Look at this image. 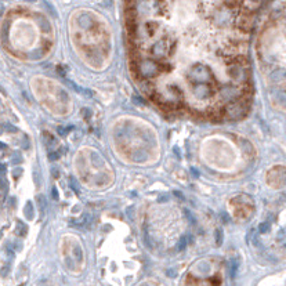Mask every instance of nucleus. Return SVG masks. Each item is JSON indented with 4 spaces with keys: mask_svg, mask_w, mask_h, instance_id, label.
<instances>
[{
    "mask_svg": "<svg viewBox=\"0 0 286 286\" xmlns=\"http://www.w3.org/2000/svg\"><path fill=\"white\" fill-rule=\"evenodd\" d=\"M75 254H76V257H78L79 261H82V260H83V252H82V249H80L79 246L75 249Z\"/></svg>",
    "mask_w": 286,
    "mask_h": 286,
    "instance_id": "f8f14e48",
    "label": "nucleus"
},
{
    "mask_svg": "<svg viewBox=\"0 0 286 286\" xmlns=\"http://www.w3.org/2000/svg\"><path fill=\"white\" fill-rule=\"evenodd\" d=\"M191 173H192V176H194V177H199V173H198V170L195 169V167L191 169Z\"/></svg>",
    "mask_w": 286,
    "mask_h": 286,
    "instance_id": "f3484780",
    "label": "nucleus"
},
{
    "mask_svg": "<svg viewBox=\"0 0 286 286\" xmlns=\"http://www.w3.org/2000/svg\"><path fill=\"white\" fill-rule=\"evenodd\" d=\"M17 234L20 236H24L25 234H27V225H24V224L21 223V221H18V228H17Z\"/></svg>",
    "mask_w": 286,
    "mask_h": 286,
    "instance_id": "39448f33",
    "label": "nucleus"
},
{
    "mask_svg": "<svg viewBox=\"0 0 286 286\" xmlns=\"http://www.w3.org/2000/svg\"><path fill=\"white\" fill-rule=\"evenodd\" d=\"M58 158H60L58 152H53V151H50L49 152V159L50 160H58Z\"/></svg>",
    "mask_w": 286,
    "mask_h": 286,
    "instance_id": "9b49d317",
    "label": "nucleus"
},
{
    "mask_svg": "<svg viewBox=\"0 0 286 286\" xmlns=\"http://www.w3.org/2000/svg\"><path fill=\"white\" fill-rule=\"evenodd\" d=\"M51 176H53L54 178H58L60 177V170L57 167H51Z\"/></svg>",
    "mask_w": 286,
    "mask_h": 286,
    "instance_id": "ddd939ff",
    "label": "nucleus"
},
{
    "mask_svg": "<svg viewBox=\"0 0 286 286\" xmlns=\"http://www.w3.org/2000/svg\"><path fill=\"white\" fill-rule=\"evenodd\" d=\"M36 202H37V205H39V207H40V211L41 213H44V207H46V205H47V201H46V198H44V195L43 194L37 195Z\"/></svg>",
    "mask_w": 286,
    "mask_h": 286,
    "instance_id": "f03ea898",
    "label": "nucleus"
},
{
    "mask_svg": "<svg viewBox=\"0 0 286 286\" xmlns=\"http://www.w3.org/2000/svg\"><path fill=\"white\" fill-rule=\"evenodd\" d=\"M216 243L218 246L223 243V232H221V230H216Z\"/></svg>",
    "mask_w": 286,
    "mask_h": 286,
    "instance_id": "1a4fd4ad",
    "label": "nucleus"
},
{
    "mask_svg": "<svg viewBox=\"0 0 286 286\" xmlns=\"http://www.w3.org/2000/svg\"><path fill=\"white\" fill-rule=\"evenodd\" d=\"M131 99H133V102L136 105H145V99L141 97V95H138V94H134Z\"/></svg>",
    "mask_w": 286,
    "mask_h": 286,
    "instance_id": "20e7f679",
    "label": "nucleus"
},
{
    "mask_svg": "<svg viewBox=\"0 0 286 286\" xmlns=\"http://www.w3.org/2000/svg\"><path fill=\"white\" fill-rule=\"evenodd\" d=\"M6 148V145H4V144H2V143H0V149H4Z\"/></svg>",
    "mask_w": 286,
    "mask_h": 286,
    "instance_id": "5701e85b",
    "label": "nucleus"
},
{
    "mask_svg": "<svg viewBox=\"0 0 286 286\" xmlns=\"http://www.w3.org/2000/svg\"><path fill=\"white\" fill-rule=\"evenodd\" d=\"M173 152L176 153V156H177L178 159L181 158V153H180V151H178V147H174V148H173Z\"/></svg>",
    "mask_w": 286,
    "mask_h": 286,
    "instance_id": "dca6fc26",
    "label": "nucleus"
},
{
    "mask_svg": "<svg viewBox=\"0 0 286 286\" xmlns=\"http://www.w3.org/2000/svg\"><path fill=\"white\" fill-rule=\"evenodd\" d=\"M51 196H53V199H56V201H57V199H58V196H60V195H58V191H57L56 187H53V189H51Z\"/></svg>",
    "mask_w": 286,
    "mask_h": 286,
    "instance_id": "4468645a",
    "label": "nucleus"
},
{
    "mask_svg": "<svg viewBox=\"0 0 286 286\" xmlns=\"http://www.w3.org/2000/svg\"><path fill=\"white\" fill-rule=\"evenodd\" d=\"M14 172H15V173H14V176H15V177H20V176H21V172H22V170H21V169H15V170H14Z\"/></svg>",
    "mask_w": 286,
    "mask_h": 286,
    "instance_id": "6ab92c4d",
    "label": "nucleus"
},
{
    "mask_svg": "<svg viewBox=\"0 0 286 286\" xmlns=\"http://www.w3.org/2000/svg\"><path fill=\"white\" fill-rule=\"evenodd\" d=\"M3 182H4V181H3V180H2V178H0V189H2V188H3Z\"/></svg>",
    "mask_w": 286,
    "mask_h": 286,
    "instance_id": "b1692460",
    "label": "nucleus"
},
{
    "mask_svg": "<svg viewBox=\"0 0 286 286\" xmlns=\"http://www.w3.org/2000/svg\"><path fill=\"white\" fill-rule=\"evenodd\" d=\"M24 213H25V216H27V218H29V220L33 218V205H32V202H27L25 209H24Z\"/></svg>",
    "mask_w": 286,
    "mask_h": 286,
    "instance_id": "f257e3e1",
    "label": "nucleus"
},
{
    "mask_svg": "<svg viewBox=\"0 0 286 286\" xmlns=\"http://www.w3.org/2000/svg\"><path fill=\"white\" fill-rule=\"evenodd\" d=\"M4 170H6V167L3 165H0V173H4Z\"/></svg>",
    "mask_w": 286,
    "mask_h": 286,
    "instance_id": "412c9836",
    "label": "nucleus"
},
{
    "mask_svg": "<svg viewBox=\"0 0 286 286\" xmlns=\"http://www.w3.org/2000/svg\"><path fill=\"white\" fill-rule=\"evenodd\" d=\"M173 194L176 195V198L181 199V201H182V199H184V195H182V194H181V192H180V191H174V192H173Z\"/></svg>",
    "mask_w": 286,
    "mask_h": 286,
    "instance_id": "2eb2a0df",
    "label": "nucleus"
},
{
    "mask_svg": "<svg viewBox=\"0 0 286 286\" xmlns=\"http://www.w3.org/2000/svg\"><path fill=\"white\" fill-rule=\"evenodd\" d=\"M236 271H238V261L236 260H232L231 261V278L236 275Z\"/></svg>",
    "mask_w": 286,
    "mask_h": 286,
    "instance_id": "6e6552de",
    "label": "nucleus"
},
{
    "mask_svg": "<svg viewBox=\"0 0 286 286\" xmlns=\"http://www.w3.org/2000/svg\"><path fill=\"white\" fill-rule=\"evenodd\" d=\"M187 246V236H181L177 243V250H184Z\"/></svg>",
    "mask_w": 286,
    "mask_h": 286,
    "instance_id": "423d86ee",
    "label": "nucleus"
},
{
    "mask_svg": "<svg viewBox=\"0 0 286 286\" xmlns=\"http://www.w3.org/2000/svg\"><path fill=\"white\" fill-rule=\"evenodd\" d=\"M57 70H58V73H60L61 76H65V70H64L62 66H58V68H57Z\"/></svg>",
    "mask_w": 286,
    "mask_h": 286,
    "instance_id": "a211bd4d",
    "label": "nucleus"
},
{
    "mask_svg": "<svg viewBox=\"0 0 286 286\" xmlns=\"http://www.w3.org/2000/svg\"><path fill=\"white\" fill-rule=\"evenodd\" d=\"M268 230H269V224H268V223H261V224L259 225V231H260L261 234H265Z\"/></svg>",
    "mask_w": 286,
    "mask_h": 286,
    "instance_id": "9d476101",
    "label": "nucleus"
},
{
    "mask_svg": "<svg viewBox=\"0 0 286 286\" xmlns=\"http://www.w3.org/2000/svg\"><path fill=\"white\" fill-rule=\"evenodd\" d=\"M223 221H228V217H227V214H224V216H223Z\"/></svg>",
    "mask_w": 286,
    "mask_h": 286,
    "instance_id": "4be33fe9",
    "label": "nucleus"
},
{
    "mask_svg": "<svg viewBox=\"0 0 286 286\" xmlns=\"http://www.w3.org/2000/svg\"><path fill=\"white\" fill-rule=\"evenodd\" d=\"M69 185H70V188H72V191L75 192V194H80L79 182H78V180H76L75 177H70L69 178Z\"/></svg>",
    "mask_w": 286,
    "mask_h": 286,
    "instance_id": "7ed1b4c3",
    "label": "nucleus"
},
{
    "mask_svg": "<svg viewBox=\"0 0 286 286\" xmlns=\"http://www.w3.org/2000/svg\"><path fill=\"white\" fill-rule=\"evenodd\" d=\"M7 130H8V131H15L17 128H15V127H12V126H7Z\"/></svg>",
    "mask_w": 286,
    "mask_h": 286,
    "instance_id": "aec40b11",
    "label": "nucleus"
},
{
    "mask_svg": "<svg viewBox=\"0 0 286 286\" xmlns=\"http://www.w3.org/2000/svg\"><path fill=\"white\" fill-rule=\"evenodd\" d=\"M73 127L72 126H68V127H57V133L60 134V136H65L66 133H69V131H72Z\"/></svg>",
    "mask_w": 286,
    "mask_h": 286,
    "instance_id": "0eeeda50",
    "label": "nucleus"
}]
</instances>
